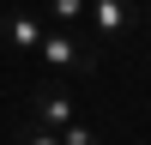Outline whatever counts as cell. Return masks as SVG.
<instances>
[{
	"label": "cell",
	"instance_id": "obj_8",
	"mask_svg": "<svg viewBox=\"0 0 151 145\" xmlns=\"http://www.w3.org/2000/svg\"><path fill=\"white\" fill-rule=\"evenodd\" d=\"M145 24H151V18H145Z\"/></svg>",
	"mask_w": 151,
	"mask_h": 145
},
{
	"label": "cell",
	"instance_id": "obj_5",
	"mask_svg": "<svg viewBox=\"0 0 151 145\" xmlns=\"http://www.w3.org/2000/svg\"><path fill=\"white\" fill-rule=\"evenodd\" d=\"M42 18H48V24H60V30H85V0H48Z\"/></svg>",
	"mask_w": 151,
	"mask_h": 145
},
{
	"label": "cell",
	"instance_id": "obj_1",
	"mask_svg": "<svg viewBox=\"0 0 151 145\" xmlns=\"http://www.w3.org/2000/svg\"><path fill=\"white\" fill-rule=\"evenodd\" d=\"M36 55H42L48 72H79V79H91V72L103 67V48H97V42H79V30H60V24L42 30Z\"/></svg>",
	"mask_w": 151,
	"mask_h": 145
},
{
	"label": "cell",
	"instance_id": "obj_7",
	"mask_svg": "<svg viewBox=\"0 0 151 145\" xmlns=\"http://www.w3.org/2000/svg\"><path fill=\"white\" fill-rule=\"evenodd\" d=\"M18 145H60V133H48V127H36V121H24V127H18Z\"/></svg>",
	"mask_w": 151,
	"mask_h": 145
},
{
	"label": "cell",
	"instance_id": "obj_3",
	"mask_svg": "<svg viewBox=\"0 0 151 145\" xmlns=\"http://www.w3.org/2000/svg\"><path fill=\"white\" fill-rule=\"evenodd\" d=\"M85 24L115 42V36H127L133 24H139V6H133V0H85Z\"/></svg>",
	"mask_w": 151,
	"mask_h": 145
},
{
	"label": "cell",
	"instance_id": "obj_6",
	"mask_svg": "<svg viewBox=\"0 0 151 145\" xmlns=\"http://www.w3.org/2000/svg\"><path fill=\"white\" fill-rule=\"evenodd\" d=\"M60 145H97V127H85V121H67V127H60Z\"/></svg>",
	"mask_w": 151,
	"mask_h": 145
},
{
	"label": "cell",
	"instance_id": "obj_2",
	"mask_svg": "<svg viewBox=\"0 0 151 145\" xmlns=\"http://www.w3.org/2000/svg\"><path fill=\"white\" fill-rule=\"evenodd\" d=\"M24 115L36 121V127H48V133H60L67 121H79V103H73L60 85H36L30 91V103H24Z\"/></svg>",
	"mask_w": 151,
	"mask_h": 145
},
{
	"label": "cell",
	"instance_id": "obj_4",
	"mask_svg": "<svg viewBox=\"0 0 151 145\" xmlns=\"http://www.w3.org/2000/svg\"><path fill=\"white\" fill-rule=\"evenodd\" d=\"M42 30H48V18H36V12H12V18H6V36H12V48H18V55H36Z\"/></svg>",
	"mask_w": 151,
	"mask_h": 145
}]
</instances>
